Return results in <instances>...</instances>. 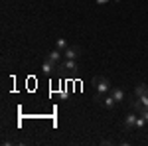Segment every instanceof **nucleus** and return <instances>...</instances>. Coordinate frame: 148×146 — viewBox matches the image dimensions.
I'll list each match as a JSON object with an SVG mask.
<instances>
[{
	"mask_svg": "<svg viewBox=\"0 0 148 146\" xmlns=\"http://www.w3.org/2000/svg\"><path fill=\"white\" fill-rule=\"evenodd\" d=\"M91 85L95 87V93H103V95H107L109 91H111V81L107 77H93V81H91Z\"/></svg>",
	"mask_w": 148,
	"mask_h": 146,
	"instance_id": "1",
	"label": "nucleus"
},
{
	"mask_svg": "<svg viewBox=\"0 0 148 146\" xmlns=\"http://www.w3.org/2000/svg\"><path fill=\"white\" fill-rule=\"evenodd\" d=\"M136 119H138L136 112H128V114L125 117V130L126 132H130V130L136 128Z\"/></svg>",
	"mask_w": 148,
	"mask_h": 146,
	"instance_id": "2",
	"label": "nucleus"
},
{
	"mask_svg": "<svg viewBox=\"0 0 148 146\" xmlns=\"http://www.w3.org/2000/svg\"><path fill=\"white\" fill-rule=\"evenodd\" d=\"M42 69H44V73L46 75H53L56 73V69H59V63H56V61H51V59H44V63H42Z\"/></svg>",
	"mask_w": 148,
	"mask_h": 146,
	"instance_id": "3",
	"label": "nucleus"
},
{
	"mask_svg": "<svg viewBox=\"0 0 148 146\" xmlns=\"http://www.w3.org/2000/svg\"><path fill=\"white\" fill-rule=\"evenodd\" d=\"M63 56L67 57V59H77V57L81 56V47L79 45H69L67 49L63 51Z\"/></svg>",
	"mask_w": 148,
	"mask_h": 146,
	"instance_id": "4",
	"label": "nucleus"
},
{
	"mask_svg": "<svg viewBox=\"0 0 148 146\" xmlns=\"http://www.w3.org/2000/svg\"><path fill=\"white\" fill-rule=\"evenodd\" d=\"M59 69H63V71L71 73V71H77V63H75V59H67V57H65V61L59 63Z\"/></svg>",
	"mask_w": 148,
	"mask_h": 146,
	"instance_id": "5",
	"label": "nucleus"
},
{
	"mask_svg": "<svg viewBox=\"0 0 148 146\" xmlns=\"http://www.w3.org/2000/svg\"><path fill=\"white\" fill-rule=\"evenodd\" d=\"M101 105L105 107V109H107V111H113V109L116 107V105H119V103L114 101V97H113V95H107V97L103 99V103H101Z\"/></svg>",
	"mask_w": 148,
	"mask_h": 146,
	"instance_id": "6",
	"label": "nucleus"
},
{
	"mask_svg": "<svg viewBox=\"0 0 148 146\" xmlns=\"http://www.w3.org/2000/svg\"><path fill=\"white\" fill-rule=\"evenodd\" d=\"M111 95L114 97V101H116V103L125 101V91L121 89V87H113V89H111Z\"/></svg>",
	"mask_w": 148,
	"mask_h": 146,
	"instance_id": "7",
	"label": "nucleus"
},
{
	"mask_svg": "<svg viewBox=\"0 0 148 146\" xmlns=\"http://www.w3.org/2000/svg\"><path fill=\"white\" fill-rule=\"evenodd\" d=\"M142 95H148V85L146 83H138L134 87V97H142Z\"/></svg>",
	"mask_w": 148,
	"mask_h": 146,
	"instance_id": "8",
	"label": "nucleus"
},
{
	"mask_svg": "<svg viewBox=\"0 0 148 146\" xmlns=\"http://www.w3.org/2000/svg\"><path fill=\"white\" fill-rule=\"evenodd\" d=\"M61 53H63V51H59V49H53V51H49V53H47V59H51V61H56V63H59V59H61Z\"/></svg>",
	"mask_w": 148,
	"mask_h": 146,
	"instance_id": "9",
	"label": "nucleus"
},
{
	"mask_svg": "<svg viewBox=\"0 0 148 146\" xmlns=\"http://www.w3.org/2000/svg\"><path fill=\"white\" fill-rule=\"evenodd\" d=\"M69 45H67V42H65V38H59L56 42V49H59V51H65Z\"/></svg>",
	"mask_w": 148,
	"mask_h": 146,
	"instance_id": "10",
	"label": "nucleus"
},
{
	"mask_svg": "<svg viewBox=\"0 0 148 146\" xmlns=\"http://www.w3.org/2000/svg\"><path fill=\"white\" fill-rule=\"evenodd\" d=\"M146 121H144V117H140V114H138V119H136V128H144V126H146Z\"/></svg>",
	"mask_w": 148,
	"mask_h": 146,
	"instance_id": "11",
	"label": "nucleus"
},
{
	"mask_svg": "<svg viewBox=\"0 0 148 146\" xmlns=\"http://www.w3.org/2000/svg\"><path fill=\"white\" fill-rule=\"evenodd\" d=\"M138 99H140V103H142V105L148 109V95H142V97H138Z\"/></svg>",
	"mask_w": 148,
	"mask_h": 146,
	"instance_id": "12",
	"label": "nucleus"
},
{
	"mask_svg": "<svg viewBox=\"0 0 148 146\" xmlns=\"http://www.w3.org/2000/svg\"><path fill=\"white\" fill-rule=\"evenodd\" d=\"M140 117H144V121H146V123H148V109H144V111L140 112Z\"/></svg>",
	"mask_w": 148,
	"mask_h": 146,
	"instance_id": "13",
	"label": "nucleus"
},
{
	"mask_svg": "<svg viewBox=\"0 0 148 146\" xmlns=\"http://www.w3.org/2000/svg\"><path fill=\"white\" fill-rule=\"evenodd\" d=\"M107 2H111V0H97V4H107Z\"/></svg>",
	"mask_w": 148,
	"mask_h": 146,
	"instance_id": "14",
	"label": "nucleus"
}]
</instances>
